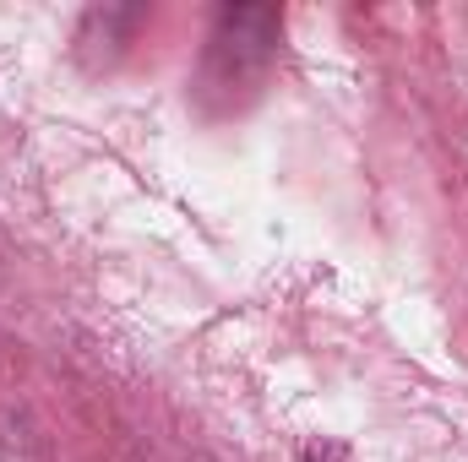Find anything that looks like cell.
Returning <instances> with one entry per match:
<instances>
[{
    "mask_svg": "<svg viewBox=\"0 0 468 462\" xmlns=\"http://www.w3.org/2000/svg\"><path fill=\"white\" fill-rule=\"evenodd\" d=\"M305 462H354V452L344 441H311L305 446Z\"/></svg>",
    "mask_w": 468,
    "mask_h": 462,
    "instance_id": "6da1fadb",
    "label": "cell"
}]
</instances>
